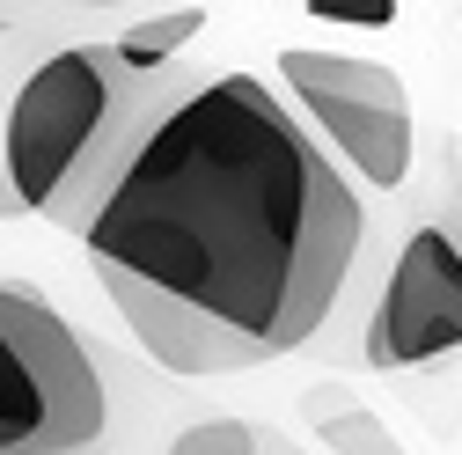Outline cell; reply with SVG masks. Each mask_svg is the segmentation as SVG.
<instances>
[{
  "label": "cell",
  "mask_w": 462,
  "mask_h": 455,
  "mask_svg": "<svg viewBox=\"0 0 462 455\" xmlns=\"http://www.w3.org/2000/svg\"><path fill=\"white\" fill-rule=\"evenodd\" d=\"M74 8H125V0H74Z\"/></svg>",
  "instance_id": "5bb4252c"
},
{
  "label": "cell",
  "mask_w": 462,
  "mask_h": 455,
  "mask_svg": "<svg viewBox=\"0 0 462 455\" xmlns=\"http://www.w3.org/2000/svg\"><path fill=\"white\" fill-rule=\"evenodd\" d=\"M15 213H30V206H23V191H15V169H8V140H0V220H15Z\"/></svg>",
  "instance_id": "8fae6325"
},
{
  "label": "cell",
  "mask_w": 462,
  "mask_h": 455,
  "mask_svg": "<svg viewBox=\"0 0 462 455\" xmlns=\"http://www.w3.org/2000/svg\"><path fill=\"white\" fill-rule=\"evenodd\" d=\"M279 88L330 140V154L353 169L360 184L396 191L403 177H411V96H403L396 67L360 60V51L286 44L279 51Z\"/></svg>",
  "instance_id": "277c9868"
},
{
  "label": "cell",
  "mask_w": 462,
  "mask_h": 455,
  "mask_svg": "<svg viewBox=\"0 0 462 455\" xmlns=\"http://www.w3.org/2000/svg\"><path fill=\"white\" fill-rule=\"evenodd\" d=\"M360 236V191L294 103L257 74H206L154 125L81 243L96 265L206 309L257 360H279L330 323Z\"/></svg>",
  "instance_id": "6da1fadb"
},
{
  "label": "cell",
  "mask_w": 462,
  "mask_h": 455,
  "mask_svg": "<svg viewBox=\"0 0 462 455\" xmlns=\"http://www.w3.org/2000/svg\"><path fill=\"white\" fill-rule=\"evenodd\" d=\"M455 177H462V154H455Z\"/></svg>",
  "instance_id": "9a60e30c"
},
{
  "label": "cell",
  "mask_w": 462,
  "mask_h": 455,
  "mask_svg": "<svg viewBox=\"0 0 462 455\" xmlns=\"http://www.w3.org/2000/svg\"><path fill=\"white\" fill-rule=\"evenodd\" d=\"M206 30V8H169V15H147V23H133L118 44L133 51V60H147V67H177L184 60V44Z\"/></svg>",
  "instance_id": "ba28073f"
},
{
  "label": "cell",
  "mask_w": 462,
  "mask_h": 455,
  "mask_svg": "<svg viewBox=\"0 0 462 455\" xmlns=\"http://www.w3.org/2000/svg\"><path fill=\"white\" fill-rule=\"evenodd\" d=\"M316 23H360V30H382L396 23V0H309Z\"/></svg>",
  "instance_id": "30bf717a"
},
{
  "label": "cell",
  "mask_w": 462,
  "mask_h": 455,
  "mask_svg": "<svg viewBox=\"0 0 462 455\" xmlns=\"http://www.w3.org/2000/svg\"><path fill=\"white\" fill-rule=\"evenodd\" d=\"M264 426L257 419H236V412H213L199 426H184L177 441H169V455H264Z\"/></svg>",
  "instance_id": "9c48e42d"
},
{
  "label": "cell",
  "mask_w": 462,
  "mask_h": 455,
  "mask_svg": "<svg viewBox=\"0 0 462 455\" xmlns=\"http://www.w3.org/2000/svg\"><path fill=\"white\" fill-rule=\"evenodd\" d=\"M103 426L96 353L37 287L0 279V455H96Z\"/></svg>",
  "instance_id": "3957f363"
},
{
  "label": "cell",
  "mask_w": 462,
  "mask_h": 455,
  "mask_svg": "<svg viewBox=\"0 0 462 455\" xmlns=\"http://www.w3.org/2000/svg\"><path fill=\"white\" fill-rule=\"evenodd\" d=\"M264 455H301V448H286V441H264Z\"/></svg>",
  "instance_id": "4fadbf2b"
},
{
  "label": "cell",
  "mask_w": 462,
  "mask_h": 455,
  "mask_svg": "<svg viewBox=\"0 0 462 455\" xmlns=\"http://www.w3.org/2000/svg\"><path fill=\"white\" fill-rule=\"evenodd\" d=\"M206 74L177 67H147L110 37V44H67L44 67H30V81L8 103V169L15 191L37 220L88 236L96 213L110 206V191L125 184V169L140 162V147L154 140V125L177 110Z\"/></svg>",
  "instance_id": "7a4b0ae2"
},
{
  "label": "cell",
  "mask_w": 462,
  "mask_h": 455,
  "mask_svg": "<svg viewBox=\"0 0 462 455\" xmlns=\"http://www.w3.org/2000/svg\"><path fill=\"white\" fill-rule=\"evenodd\" d=\"M301 419L316 426V441L330 448V455H411L389 426H382V412H367L353 389H337V382H323V389H301Z\"/></svg>",
  "instance_id": "52a82bcc"
},
{
  "label": "cell",
  "mask_w": 462,
  "mask_h": 455,
  "mask_svg": "<svg viewBox=\"0 0 462 455\" xmlns=\"http://www.w3.org/2000/svg\"><path fill=\"white\" fill-rule=\"evenodd\" d=\"M96 279H103L110 309L125 316V330L140 338V353H147L154 367L184 375V382H213V375H250V367H264L243 338L220 330L206 309H184V302L154 294L147 279H133V272H118V265H96Z\"/></svg>",
  "instance_id": "8992f818"
},
{
  "label": "cell",
  "mask_w": 462,
  "mask_h": 455,
  "mask_svg": "<svg viewBox=\"0 0 462 455\" xmlns=\"http://www.w3.org/2000/svg\"><path fill=\"white\" fill-rule=\"evenodd\" d=\"M455 346H462V243L433 213L403 236V250L382 279L367 330H360V360L382 375H403V367H426Z\"/></svg>",
  "instance_id": "5b68a950"
},
{
  "label": "cell",
  "mask_w": 462,
  "mask_h": 455,
  "mask_svg": "<svg viewBox=\"0 0 462 455\" xmlns=\"http://www.w3.org/2000/svg\"><path fill=\"white\" fill-rule=\"evenodd\" d=\"M440 220H448V228H455V243H462V199H455V206H448V213H440Z\"/></svg>",
  "instance_id": "7c38bea8"
}]
</instances>
